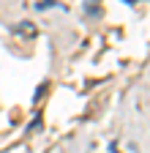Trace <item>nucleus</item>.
Returning <instances> with one entry per match:
<instances>
[{
  "mask_svg": "<svg viewBox=\"0 0 150 153\" xmlns=\"http://www.w3.org/2000/svg\"><path fill=\"white\" fill-rule=\"evenodd\" d=\"M126 3H131V6H134V3H139V0H126Z\"/></svg>",
  "mask_w": 150,
  "mask_h": 153,
  "instance_id": "obj_1",
  "label": "nucleus"
}]
</instances>
